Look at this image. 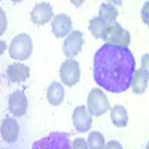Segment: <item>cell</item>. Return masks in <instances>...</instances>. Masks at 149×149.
<instances>
[{
	"instance_id": "6",
	"label": "cell",
	"mask_w": 149,
	"mask_h": 149,
	"mask_svg": "<svg viewBox=\"0 0 149 149\" xmlns=\"http://www.w3.org/2000/svg\"><path fill=\"white\" fill-rule=\"evenodd\" d=\"M73 125L78 131L81 133H86L90 131L91 125H93V118H91V113L86 106H78L73 112Z\"/></svg>"
},
{
	"instance_id": "3",
	"label": "cell",
	"mask_w": 149,
	"mask_h": 149,
	"mask_svg": "<svg viewBox=\"0 0 149 149\" xmlns=\"http://www.w3.org/2000/svg\"><path fill=\"white\" fill-rule=\"evenodd\" d=\"M86 107L93 116H100L110 110V104L107 100V95L102 91V88H93L90 91L88 100H86Z\"/></svg>"
},
{
	"instance_id": "16",
	"label": "cell",
	"mask_w": 149,
	"mask_h": 149,
	"mask_svg": "<svg viewBox=\"0 0 149 149\" xmlns=\"http://www.w3.org/2000/svg\"><path fill=\"white\" fill-rule=\"evenodd\" d=\"M109 24H112V22H106L102 17H94V18H91V21L88 24L90 33L95 37V39H102L106 33V30H107V27H109Z\"/></svg>"
},
{
	"instance_id": "4",
	"label": "cell",
	"mask_w": 149,
	"mask_h": 149,
	"mask_svg": "<svg viewBox=\"0 0 149 149\" xmlns=\"http://www.w3.org/2000/svg\"><path fill=\"white\" fill-rule=\"evenodd\" d=\"M102 39L107 43H113V45H119V46H128L130 45V33L121 24L112 22V24H109V27H107V30Z\"/></svg>"
},
{
	"instance_id": "19",
	"label": "cell",
	"mask_w": 149,
	"mask_h": 149,
	"mask_svg": "<svg viewBox=\"0 0 149 149\" xmlns=\"http://www.w3.org/2000/svg\"><path fill=\"white\" fill-rule=\"evenodd\" d=\"M140 14H142V21L149 27V2H146V3L143 5Z\"/></svg>"
},
{
	"instance_id": "23",
	"label": "cell",
	"mask_w": 149,
	"mask_h": 149,
	"mask_svg": "<svg viewBox=\"0 0 149 149\" xmlns=\"http://www.w3.org/2000/svg\"><path fill=\"white\" fill-rule=\"evenodd\" d=\"M109 3H112V5H116V6H121L122 5V0H107Z\"/></svg>"
},
{
	"instance_id": "5",
	"label": "cell",
	"mask_w": 149,
	"mask_h": 149,
	"mask_svg": "<svg viewBox=\"0 0 149 149\" xmlns=\"http://www.w3.org/2000/svg\"><path fill=\"white\" fill-rule=\"evenodd\" d=\"M60 78L66 86H73L76 85L81 79V67L76 60H66L60 67Z\"/></svg>"
},
{
	"instance_id": "25",
	"label": "cell",
	"mask_w": 149,
	"mask_h": 149,
	"mask_svg": "<svg viewBox=\"0 0 149 149\" xmlns=\"http://www.w3.org/2000/svg\"><path fill=\"white\" fill-rule=\"evenodd\" d=\"M14 3H19V2H22V0H12Z\"/></svg>"
},
{
	"instance_id": "11",
	"label": "cell",
	"mask_w": 149,
	"mask_h": 149,
	"mask_svg": "<svg viewBox=\"0 0 149 149\" xmlns=\"http://www.w3.org/2000/svg\"><path fill=\"white\" fill-rule=\"evenodd\" d=\"M9 82H26L30 78V69L22 63H12L6 69Z\"/></svg>"
},
{
	"instance_id": "15",
	"label": "cell",
	"mask_w": 149,
	"mask_h": 149,
	"mask_svg": "<svg viewBox=\"0 0 149 149\" xmlns=\"http://www.w3.org/2000/svg\"><path fill=\"white\" fill-rule=\"evenodd\" d=\"M148 82H149V78H148V74L145 73V70L143 69L136 70L133 82H131L133 93L134 94H143L146 91V88H148Z\"/></svg>"
},
{
	"instance_id": "7",
	"label": "cell",
	"mask_w": 149,
	"mask_h": 149,
	"mask_svg": "<svg viewBox=\"0 0 149 149\" xmlns=\"http://www.w3.org/2000/svg\"><path fill=\"white\" fill-rule=\"evenodd\" d=\"M82 45H84V34L81 31H72L64 40V45H63V52L66 57L69 58H73L76 57L81 49H82Z\"/></svg>"
},
{
	"instance_id": "10",
	"label": "cell",
	"mask_w": 149,
	"mask_h": 149,
	"mask_svg": "<svg viewBox=\"0 0 149 149\" xmlns=\"http://www.w3.org/2000/svg\"><path fill=\"white\" fill-rule=\"evenodd\" d=\"M52 33L55 37H67L72 33V19L66 14H58L52 18Z\"/></svg>"
},
{
	"instance_id": "18",
	"label": "cell",
	"mask_w": 149,
	"mask_h": 149,
	"mask_svg": "<svg viewBox=\"0 0 149 149\" xmlns=\"http://www.w3.org/2000/svg\"><path fill=\"white\" fill-rule=\"evenodd\" d=\"M88 148L90 149H103L106 145H104V137L102 133L98 131H93L90 133V137H88Z\"/></svg>"
},
{
	"instance_id": "2",
	"label": "cell",
	"mask_w": 149,
	"mask_h": 149,
	"mask_svg": "<svg viewBox=\"0 0 149 149\" xmlns=\"http://www.w3.org/2000/svg\"><path fill=\"white\" fill-rule=\"evenodd\" d=\"M33 52V40L26 33L18 34L9 45V55L14 60H27Z\"/></svg>"
},
{
	"instance_id": "12",
	"label": "cell",
	"mask_w": 149,
	"mask_h": 149,
	"mask_svg": "<svg viewBox=\"0 0 149 149\" xmlns=\"http://www.w3.org/2000/svg\"><path fill=\"white\" fill-rule=\"evenodd\" d=\"M2 137L6 143H14L18 140V136H19V127H18V122L14 118H5L2 121Z\"/></svg>"
},
{
	"instance_id": "17",
	"label": "cell",
	"mask_w": 149,
	"mask_h": 149,
	"mask_svg": "<svg viewBox=\"0 0 149 149\" xmlns=\"http://www.w3.org/2000/svg\"><path fill=\"white\" fill-rule=\"evenodd\" d=\"M98 17H102L106 22H115L118 18V10L112 3H103L98 10Z\"/></svg>"
},
{
	"instance_id": "24",
	"label": "cell",
	"mask_w": 149,
	"mask_h": 149,
	"mask_svg": "<svg viewBox=\"0 0 149 149\" xmlns=\"http://www.w3.org/2000/svg\"><path fill=\"white\" fill-rule=\"evenodd\" d=\"M115 143H116V142H110V145H107V146H109V148H113V146H116V148H121L119 145H115Z\"/></svg>"
},
{
	"instance_id": "8",
	"label": "cell",
	"mask_w": 149,
	"mask_h": 149,
	"mask_svg": "<svg viewBox=\"0 0 149 149\" xmlns=\"http://www.w3.org/2000/svg\"><path fill=\"white\" fill-rule=\"evenodd\" d=\"M8 109L14 116L19 118L27 112V97L22 91H14L9 95L8 100Z\"/></svg>"
},
{
	"instance_id": "26",
	"label": "cell",
	"mask_w": 149,
	"mask_h": 149,
	"mask_svg": "<svg viewBox=\"0 0 149 149\" xmlns=\"http://www.w3.org/2000/svg\"><path fill=\"white\" fill-rule=\"evenodd\" d=\"M146 148H148V149H149V143H148V146H146Z\"/></svg>"
},
{
	"instance_id": "13",
	"label": "cell",
	"mask_w": 149,
	"mask_h": 149,
	"mask_svg": "<svg viewBox=\"0 0 149 149\" xmlns=\"http://www.w3.org/2000/svg\"><path fill=\"white\" fill-rule=\"evenodd\" d=\"M64 84H60V82H52L51 85L48 86V91H46V97H48V102L51 103L52 106H58L63 103L64 100Z\"/></svg>"
},
{
	"instance_id": "21",
	"label": "cell",
	"mask_w": 149,
	"mask_h": 149,
	"mask_svg": "<svg viewBox=\"0 0 149 149\" xmlns=\"http://www.w3.org/2000/svg\"><path fill=\"white\" fill-rule=\"evenodd\" d=\"M72 148H74V149H78V148H88V142H85V140H82V139H76L73 142V145H72Z\"/></svg>"
},
{
	"instance_id": "22",
	"label": "cell",
	"mask_w": 149,
	"mask_h": 149,
	"mask_svg": "<svg viewBox=\"0 0 149 149\" xmlns=\"http://www.w3.org/2000/svg\"><path fill=\"white\" fill-rule=\"evenodd\" d=\"M70 2L76 6V8H79V6H82V3H84V0H70Z\"/></svg>"
},
{
	"instance_id": "1",
	"label": "cell",
	"mask_w": 149,
	"mask_h": 149,
	"mask_svg": "<svg viewBox=\"0 0 149 149\" xmlns=\"http://www.w3.org/2000/svg\"><path fill=\"white\" fill-rule=\"evenodd\" d=\"M94 81L109 93H125L133 82L136 60L128 46L104 43L94 55Z\"/></svg>"
},
{
	"instance_id": "9",
	"label": "cell",
	"mask_w": 149,
	"mask_h": 149,
	"mask_svg": "<svg viewBox=\"0 0 149 149\" xmlns=\"http://www.w3.org/2000/svg\"><path fill=\"white\" fill-rule=\"evenodd\" d=\"M52 18H54L52 6L46 2L37 3L31 10V21L34 24H37V26H43V24L49 22Z\"/></svg>"
},
{
	"instance_id": "20",
	"label": "cell",
	"mask_w": 149,
	"mask_h": 149,
	"mask_svg": "<svg viewBox=\"0 0 149 149\" xmlns=\"http://www.w3.org/2000/svg\"><path fill=\"white\" fill-rule=\"evenodd\" d=\"M140 69L145 70V73L148 74V78H149V54H145L142 57V67Z\"/></svg>"
},
{
	"instance_id": "14",
	"label": "cell",
	"mask_w": 149,
	"mask_h": 149,
	"mask_svg": "<svg viewBox=\"0 0 149 149\" xmlns=\"http://www.w3.org/2000/svg\"><path fill=\"white\" fill-rule=\"evenodd\" d=\"M110 119L113 122L115 127H125L128 124V113H127V109L121 106V104H116L113 107H110Z\"/></svg>"
}]
</instances>
